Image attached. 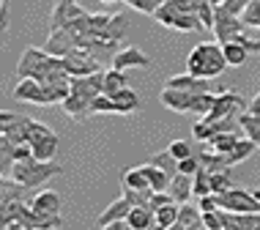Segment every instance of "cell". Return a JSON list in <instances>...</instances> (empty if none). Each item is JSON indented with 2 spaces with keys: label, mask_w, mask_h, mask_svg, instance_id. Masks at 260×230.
<instances>
[{
  "label": "cell",
  "mask_w": 260,
  "mask_h": 230,
  "mask_svg": "<svg viewBox=\"0 0 260 230\" xmlns=\"http://www.w3.org/2000/svg\"><path fill=\"white\" fill-rule=\"evenodd\" d=\"M224 69H228V60H224L222 44H214V41H200L186 58V72L203 80H216Z\"/></svg>",
  "instance_id": "1"
},
{
  "label": "cell",
  "mask_w": 260,
  "mask_h": 230,
  "mask_svg": "<svg viewBox=\"0 0 260 230\" xmlns=\"http://www.w3.org/2000/svg\"><path fill=\"white\" fill-rule=\"evenodd\" d=\"M63 173V167L58 162H39V159H25V162H14V170H11V178L19 181V184L36 189L44 181H50L52 176Z\"/></svg>",
  "instance_id": "2"
},
{
  "label": "cell",
  "mask_w": 260,
  "mask_h": 230,
  "mask_svg": "<svg viewBox=\"0 0 260 230\" xmlns=\"http://www.w3.org/2000/svg\"><path fill=\"white\" fill-rule=\"evenodd\" d=\"M219 208L233 214H257L260 211V189H236L230 186L228 192L216 194Z\"/></svg>",
  "instance_id": "3"
},
{
  "label": "cell",
  "mask_w": 260,
  "mask_h": 230,
  "mask_svg": "<svg viewBox=\"0 0 260 230\" xmlns=\"http://www.w3.org/2000/svg\"><path fill=\"white\" fill-rule=\"evenodd\" d=\"M241 107H244V99H241V96L233 93V90H222V93H216L214 107L208 110V115L203 118V121L214 123V121H222V118H233Z\"/></svg>",
  "instance_id": "4"
},
{
  "label": "cell",
  "mask_w": 260,
  "mask_h": 230,
  "mask_svg": "<svg viewBox=\"0 0 260 230\" xmlns=\"http://www.w3.org/2000/svg\"><path fill=\"white\" fill-rule=\"evenodd\" d=\"M27 121H30V118L17 115V113H11V110H3V113H0V137H9L14 145L27 143Z\"/></svg>",
  "instance_id": "5"
},
{
  "label": "cell",
  "mask_w": 260,
  "mask_h": 230,
  "mask_svg": "<svg viewBox=\"0 0 260 230\" xmlns=\"http://www.w3.org/2000/svg\"><path fill=\"white\" fill-rule=\"evenodd\" d=\"M85 14V9H82L77 0H58L52 9V19H50V30H60V27H69L74 25L77 19Z\"/></svg>",
  "instance_id": "6"
},
{
  "label": "cell",
  "mask_w": 260,
  "mask_h": 230,
  "mask_svg": "<svg viewBox=\"0 0 260 230\" xmlns=\"http://www.w3.org/2000/svg\"><path fill=\"white\" fill-rule=\"evenodd\" d=\"M63 63H66V72L72 77H88V74L102 72V63L93 58V55H88L85 50H74L72 55L63 58Z\"/></svg>",
  "instance_id": "7"
},
{
  "label": "cell",
  "mask_w": 260,
  "mask_h": 230,
  "mask_svg": "<svg viewBox=\"0 0 260 230\" xmlns=\"http://www.w3.org/2000/svg\"><path fill=\"white\" fill-rule=\"evenodd\" d=\"M194 99H198V93L178 90V88H165L159 93V102L173 113H194Z\"/></svg>",
  "instance_id": "8"
},
{
  "label": "cell",
  "mask_w": 260,
  "mask_h": 230,
  "mask_svg": "<svg viewBox=\"0 0 260 230\" xmlns=\"http://www.w3.org/2000/svg\"><path fill=\"white\" fill-rule=\"evenodd\" d=\"M14 99L39 104V107H50V96H47V90L39 80H19L17 88H14Z\"/></svg>",
  "instance_id": "9"
},
{
  "label": "cell",
  "mask_w": 260,
  "mask_h": 230,
  "mask_svg": "<svg viewBox=\"0 0 260 230\" xmlns=\"http://www.w3.org/2000/svg\"><path fill=\"white\" fill-rule=\"evenodd\" d=\"M72 93L85 96L90 102H93L96 96H102L104 93V69L96 74H88V77H72Z\"/></svg>",
  "instance_id": "10"
},
{
  "label": "cell",
  "mask_w": 260,
  "mask_h": 230,
  "mask_svg": "<svg viewBox=\"0 0 260 230\" xmlns=\"http://www.w3.org/2000/svg\"><path fill=\"white\" fill-rule=\"evenodd\" d=\"M33 208V211L39 214H50V217H58L60 214V194L55 189H41L30 198V203H27Z\"/></svg>",
  "instance_id": "11"
},
{
  "label": "cell",
  "mask_w": 260,
  "mask_h": 230,
  "mask_svg": "<svg viewBox=\"0 0 260 230\" xmlns=\"http://www.w3.org/2000/svg\"><path fill=\"white\" fill-rule=\"evenodd\" d=\"M224 230H260V211L257 214H233L222 208Z\"/></svg>",
  "instance_id": "12"
},
{
  "label": "cell",
  "mask_w": 260,
  "mask_h": 230,
  "mask_svg": "<svg viewBox=\"0 0 260 230\" xmlns=\"http://www.w3.org/2000/svg\"><path fill=\"white\" fill-rule=\"evenodd\" d=\"M148 63H151V58L143 50H137V47H123V50L112 58V66L121 69V72H126V69H135V66H148Z\"/></svg>",
  "instance_id": "13"
},
{
  "label": "cell",
  "mask_w": 260,
  "mask_h": 230,
  "mask_svg": "<svg viewBox=\"0 0 260 230\" xmlns=\"http://www.w3.org/2000/svg\"><path fill=\"white\" fill-rule=\"evenodd\" d=\"M165 88H178V90H189V93H206L208 88V80H203V77H194V74H175L170 80L165 82Z\"/></svg>",
  "instance_id": "14"
},
{
  "label": "cell",
  "mask_w": 260,
  "mask_h": 230,
  "mask_svg": "<svg viewBox=\"0 0 260 230\" xmlns=\"http://www.w3.org/2000/svg\"><path fill=\"white\" fill-rule=\"evenodd\" d=\"M132 208H135V206H132L126 198H118L115 203H110V206L99 214V222H96V225L104 227V225H112V222H121V219H126V217L132 214Z\"/></svg>",
  "instance_id": "15"
},
{
  "label": "cell",
  "mask_w": 260,
  "mask_h": 230,
  "mask_svg": "<svg viewBox=\"0 0 260 230\" xmlns=\"http://www.w3.org/2000/svg\"><path fill=\"white\" fill-rule=\"evenodd\" d=\"M167 192H170V198L175 200V203H186L189 194L192 192V176H186V173H175V176L170 178V186H167Z\"/></svg>",
  "instance_id": "16"
},
{
  "label": "cell",
  "mask_w": 260,
  "mask_h": 230,
  "mask_svg": "<svg viewBox=\"0 0 260 230\" xmlns=\"http://www.w3.org/2000/svg\"><path fill=\"white\" fill-rule=\"evenodd\" d=\"M60 107H63V113H66L69 118H77V121H85V118L90 115V99L77 96V93H69Z\"/></svg>",
  "instance_id": "17"
},
{
  "label": "cell",
  "mask_w": 260,
  "mask_h": 230,
  "mask_svg": "<svg viewBox=\"0 0 260 230\" xmlns=\"http://www.w3.org/2000/svg\"><path fill=\"white\" fill-rule=\"evenodd\" d=\"M222 52H224V60H228V66H244L249 58V47L244 44V41H224L222 44Z\"/></svg>",
  "instance_id": "18"
},
{
  "label": "cell",
  "mask_w": 260,
  "mask_h": 230,
  "mask_svg": "<svg viewBox=\"0 0 260 230\" xmlns=\"http://www.w3.org/2000/svg\"><path fill=\"white\" fill-rule=\"evenodd\" d=\"M112 102H115V107H118V115H132L140 110V96L132 88L118 90V93L112 96Z\"/></svg>",
  "instance_id": "19"
},
{
  "label": "cell",
  "mask_w": 260,
  "mask_h": 230,
  "mask_svg": "<svg viewBox=\"0 0 260 230\" xmlns=\"http://www.w3.org/2000/svg\"><path fill=\"white\" fill-rule=\"evenodd\" d=\"M129 33V17L126 14H112L110 25L99 33V39H110V41H121Z\"/></svg>",
  "instance_id": "20"
},
{
  "label": "cell",
  "mask_w": 260,
  "mask_h": 230,
  "mask_svg": "<svg viewBox=\"0 0 260 230\" xmlns=\"http://www.w3.org/2000/svg\"><path fill=\"white\" fill-rule=\"evenodd\" d=\"M30 148H33V159H39V162H55V153H58V135L52 132L50 137L33 143Z\"/></svg>",
  "instance_id": "21"
},
{
  "label": "cell",
  "mask_w": 260,
  "mask_h": 230,
  "mask_svg": "<svg viewBox=\"0 0 260 230\" xmlns=\"http://www.w3.org/2000/svg\"><path fill=\"white\" fill-rule=\"evenodd\" d=\"M126 82H129V80H126V72H121V69H115V66L107 69V72H104V93H107V96H115L118 90L129 88Z\"/></svg>",
  "instance_id": "22"
},
{
  "label": "cell",
  "mask_w": 260,
  "mask_h": 230,
  "mask_svg": "<svg viewBox=\"0 0 260 230\" xmlns=\"http://www.w3.org/2000/svg\"><path fill=\"white\" fill-rule=\"evenodd\" d=\"M121 181H123V189H151V181L143 167H129Z\"/></svg>",
  "instance_id": "23"
},
{
  "label": "cell",
  "mask_w": 260,
  "mask_h": 230,
  "mask_svg": "<svg viewBox=\"0 0 260 230\" xmlns=\"http://www.w3.org/2000/svg\"><path fill=\"white\" fill-rule=\"evenodd\" d=\"M143 170H145V176H148V181H151V189L153 192H167V186H170V176H167L161 167H156V165H143Z\"/></svg>",
  "instance_id": "24"
},
{
  "label": "cell",
  "mask_w": 260,
  "mask_h": 230,
  "mask_svg": "<svg viewBox=\"0 0 260 230\" xmlns=\"http://www.w3.org/2000/svg\"><path fill=\"white\" fill-rule=\"evenodd\" d=\"M126 222H129L135 230H148L151 222H153V211L148 206H135V208H132V214L126 217Z\"/></svg>",
  "instance_id": "25"
},
{
  "label": "cell",
  "mask_w": 260,
  "mask_h": 230,
  "mask_svg": "<svg viewBox=\"0 0 260 230\" xmlns=\"http://www.w3.org/2000/svg\"><path fill=\"white\" fill-rule=\"evenodd\" d=\"M238 140H241V137H238L236 132H219V135H214L208 140V145L214 151H219V153H230L238 145Z\"/></svg>",
  "instance_id": "26"
},
{
  "label": "cell",
  "mask_w": 260,
  "mask_h": 230,
  "mask_svg": "<svg viewBox=\"0 0 260 230\" xmlns=\"http://www.w3.org/2000/svg\"><path fill=\"white\" fill-rule=\"evenodd\" d=\"M178 222H181L186 230H194L198 225H203V211H200V208H194V206H189V203H181V208H178Z\"/></svg>",
  "instance_id": "27"
},
{
  "label": "cell",
  "mask_w": 260,
  "mask_h": 230,
  "mask_svg": "<svg viewBox=\"0 0 260 230\" xmlns=\"http://www.w3.org/2000/svg\"><path fill=\"white\" fill-rule=\"evenodd\" d=\"M14 170V143L9 137H0V176H11Z\"/></svg>",
  "instance_id": "28"
},
{
  "label": "cell",
  "mask_w": 260,
  "mask_h": 230,
  "mask_svg": "<svg viewBox=\"0 0 260 230\" xmlns=\"http://www.w3.org/2000/svg\"><path fill=\"white\" fill-rule=\"evenodd\" d=\"M238 126L247 132V137L260 148V118L249 115V113H241V115H238Z\"/></svg>",
  "instance_id": "29"
},
{
  "label": "cell",
  "mask_w": 260,
  "mask_h": 230,
  "mask_svg": "<svg viewBox=\"0 0 260 230\" xmlns=\"http://www.w3.org/2000/svg\"><path fill=\"white\" fill-rule=\"evenodd\" d=\"M148 162H151V165H156V167H161V170H165L170 178L175 176V173H178V159H175L167 148H165V151H159V153H153Z\"/></svg>",
  "instance_id": "30"
},
{
  "label": "cell",
  "mask_w": 260,
  "mask_h": 230,
  "mask_svg": "<svg viewBox=\"0 0 260 230\" xmlns=\"http://www.w3.org/2000/svg\"><path fill=\"white\" fill-rule=\"evenodd\" d=\"M255 148H257V145L252 143L249 137H247V140H238V145L228 153V165H230V167H233V165H241L247 156H252V151H255Z\"/></svg>",
  "instance_id": "31"
},
{
  "label": "cell",
  "mask_w": 260,
  "mask_h": 230,
  "mask_svg": "<svg viewBox=\"0 0 260 230\" xmlns=\"http://www.w3.org/2000/svg\"><path fill=\"white\" fill-rule=\"evenodd\" d=\"M90 115H118V107H115V102H112V96H107V93L96 96V99L90 102Z\"/></svg>",
  "instance_id": "32"
},
{
  "label": "cell",
  "mask_w": 260,
  "mask_h": 230,
  "mask_svg": "<svg viewBox=\"0 0 260 230\" xmlns=\"http://www.w3.org/2000/svg\"><path fill=\"white\" fill-rule=\"evenodd\" d=\"M178 203H167V206H161V208H156L153 211V219L159 222V225H165V227H170V225H175L178 222Z\"/></svg>",
  "instance_id": "33"
},
{
  "label": "cell",
  "mask_w": 260,
  "mask_h": 230,
  "mask_svg": "<svg viewBox=\"0 0 260 230\" xmlns=\"http://www.w3.org/2000/svg\"><path fill=\"white\" fill-rule=\"evenodd\" d=\"M192 192L198 194V198H203V194H211V170L200 167V170L194 173V176H192Z\"/></svg>",
  "instance_id": "34"
},
{
  "label": "cell",
  "mask_w": 260,
  "mask_h": 230,
  "mask_svg": "<svg viewBox=\"0 0 260 230\" xmlns=\"http://www.w3.org/2000/svg\"><path fill=\"white\" fill-rule=\"evenodd\" d=\"M241 22L252 30H260V0H249V6L241 11Z\"/></svg>",
  "instance_id": "35"
},
{
  "label": "cell",
  "mask_w": 260,
  "mask_h": 230,
  "mask_svg": "<svg viewBox=\"0 0 260 230\" xmlns=\"http://www.w3.org/2000/svg\"><path fill=\"white\" fill-rule=\"evenodd\" d=\"M52 135V129L47 126V123H41V121H27V143H39V140H44V137H50Z\"/></svg>",
  "instance_id": "36"
},
{
  "label": "cell",
  "mask_w": 260,
  "mask_h": 230,
  "mask_svg": "<svg viewBox=\"0 0 260 230\" xmlns=\"http://www.w3.org/2000/svg\"><path fill=\"white\" fill-rule=\"evenodd\" d=\"M230 186H233V181H230V173H228V170L211 173V192H214V194H219V192H228Z\"/></svg>",
  "instance_id": "37"
},
{
  "label": "cell",
  "mask_w": 260,
  "mask_h": 230,
  "mask_svg": "<svg viewBox=\"0 0 260 230\" xmlns=\"http://www.w3.org/2000/svg\"><path fill=\"white\" fill-rule=\"evenodd\" d=\"M123 198L129 200L132 206H148L153 198V189H126Z\"/></svg>",
  "instance_id": "38"
},
{
  "label": "cell",
  "mask_w": 260,
  "mask_h": 230,
  "mask_svg": "<svg viewBox=\"0 0 260 230\" xmlns=\"http://www.w3.org/2000/svg\"><path fill=\"white\" fill-rule=\"evenodd\" d=\"M167 151H170L173 153V156L175 159H178V162H181V159H186V156H192V145H189L186 140H173L170 145H167Z\"/></svg>",
  "instance_id": "39"
},
{
  "label": "cell",
  "mask_w": 260,
  "mask_h": 230,
  "mask_svg": "<svg viewBox=\"0 0 260 230\" xmlns=\"http://www.w3.org/2000/svg\"><path fill=\"white\" fill-rule=\"evenodd\" d=\"M203 225H206L208 230H224L222 208H216V211H203Z\"/></svg>",
  "instance_id": "40"
},
{
  "label": "cell",
  "mask_w": 260,
  "mask_h": 230,
  "mask_svg": "<svg viewBox=\"0 0 260 230\" xmlns=\"http://www.w3.org/2000/svg\"><path fill=\"white\" fill-rule=\"evenodd\" d=\"M200 156L198 153H192V156H186V159H181L178 162V173H186V176H194V173L200 170Z\"/></svg>",
  "instance_id": "41"
},
{
  "label": "cell",
  "mask_w": 260,
  "mask_h": 230,
  "mask_svg": "<svg viewBox=\"0 0 260 230\" xmlns=\"http://www.w3.org/2000/svg\"><path fill=\"white\" fill-rule=\"evenodd\" d=\"M192 135H194V140H200V143H208L211 137H214V129H211V123L208 121H200L194 123V129H192Z\"/></svg>",
  "instance_id": "42"
},
{
  "label": "cell",
  "mask_w": 260,
  "mask_h": 230,
  "mask_svg": "<svg viewBox=\"0 0 260 230\" xmlns=\"http://www.w3.org/2000/svg\"><path fill=\"white\" fill-rule=\"evenodd\" d=\"M198 208H200V211H216V208H219V200H216L214 192H211V194H203Z\"/></svg>",
  "instance_id": "43"
},
{
  "label": "cell",
  "mask_w": 260,
  "mask_h": 230,
  "mask_svg": "<svg viewBox=\"0 0 260 230\" xmlns=\"http://www.w3.org/2000/svg\"><path fill=\"white\" fill-rule=\"evenodd\" d=\"M9 25V0H0V27L6 30Z\"/></svg>",
  "instance_id": "44"
},
{
  "label": "cell",
  "mask_w": 260,
  "mask_h": 230,
  "mask_svg": "<svg viewBox=\"0 0 260 230\" xmlns=\"http://www.w3.org/2000/svg\"><path fill=\"white\" fill-rule=\"evenodd\" d=\"M99 230H135V227H132L126 219H121V222H112V225H104V227H99Z\"/></svg>",
  "instance_id": "45"
},
{
  "label": "cell",
  "mask_w": 260,
  "mask_h": 230,
  "mask_svg": "<svg viewBox=\"0 0 260 230\" xmlns=\"http://www.w3.org/2000/svg\"><path fill=\"white\" fill-rule=\"evenodd\" d=\"M247 113H249V115H260V93L255 96V99H252V104L247 107Z\"/></svg>",
  "instance_id": "46"
},
{
  "label": "cell",
  "mask_w": 260,
  "mask_h": 230,
  "mask_svg": "<svg viewBox=\"0 0 260 230\" xmlns=\"http://www.w3.org/2000/svg\"><path fill=\"white\" fill-rule=\"evenodd\" d=\"M3 230H30V227H25L22 222H11V225H9V227H3Z\"/></svg>",
  "instance_id": "47"
},
{
  "label": "cell",
  "mask_w": 260,
  "mask_h": 230,
  "mask_svg": "<svg viewBox=\"0 0 260 230\" xmlns=\"http://www.w3.org/2000/svg\"><path fill=\"white\" fill-rule=\"evenodd\" d=\"M148 230H167V227H165V225H159V222H156V219H153V222H151V227H148Z\"/></svg>",
  "instance_id": "48"
},
{
  "label": "cell",
  "mask_w": 260,
  "mask_h": 230,
  "mask_svg": "<svg viewBox=\"0 0 260 230\" xmlns=\"http://www.w3.org/2000/svg\"><path fill=\"white\" fill-rule=\"evenodd\" d=\"M167 230H186V227L181 225V222H175V225H170V227H167Z\"/></svg>",
  "instance_id": "49"
},
{
  "label": "cell",
  "mask_w": 260,
  "mask_h": 230,
  "mask_svg": "<svg viewBox=\"0 0 260 230\" xmlns=\"http://www.w3.org/2000/svg\"><path fill=\"white\" fill-rule=\"evenodd\" d=\"M211 3H214V9H216V6H222V3H224V0H211Z\"/></svg>",
  "instance_id": "50"
},
{
  "label": "cell",
  "mask_w": 260,
  "mask_h": 230,
  "mask_svg": "<svg viewBox=\"0 0 260 230\" xmlns=\"http://www.w3.org/2000/svg\"><path fill=\"white\" fill-rule=\"evenodd\" d=\"M194 230H208V227H206V225H198V227H194Z\"/></svg>",
  "instance_id": "51"
},
{
  "label": "cell",
  "mask_w": 260,
  "mask_h": 230,
  "mask_svg": "<svg viewBox=\"0 0 260 230\" xmlns=\"http://www.w3.org/2000/svg\"><path fill=\"white\" fill-rule=\"evenodd\" d=\"M104 3H115V0H104Z\"/></svg>",
  "instance_id": "52"
}]
</instances>
